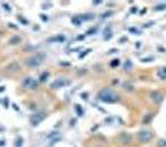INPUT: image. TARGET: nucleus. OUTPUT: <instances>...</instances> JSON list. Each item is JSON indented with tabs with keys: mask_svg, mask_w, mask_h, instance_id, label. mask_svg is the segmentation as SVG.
Segmentation results:
<instances>
[{
	"mask_svg": "<svg viewBox=\"0 0 166 147\" xmlns=\"http://www.w3.org/2000/svg\"><path fill=\"white\" fill-rule=\"evenodd\" d=\"M2 6H4V7L6 8V10H7V11H10V10H11L10 7H9V5H7V4H2Z\"/></svg>",
	"mask_w": 166,
	"mask_h": 147,
	"instance_id": "9b49d317",
	"label": "nucleus"
},
{
	"mask_svg": "<svg viewBox=\"0 0 166 147\" xmlns=\"http://www.w3.org/2000/svg\"><path fill=\"white\" fill-rule=\"evenodd\" d=\"M10 44H17L18 42H20V38L19 37H17V35H14L12 38L10 39Z\"/></svg>",
	"mask_w": 166,
	"mask_h": 147,
	"instance_id": "6e6552de",
	"label": "nucleus"
},
{
	"mask_svg": "<svg viewBox=\"0 0 166 147\" xmlns=\"http://www.w3.org/2000/svg\"><path fill=\"white\" fill-rule=\"evenodd\" d=\"M63 40H64V38H63V37H60V35H59V37H55V38H50L49 39V41H63Z\"/></svg>",
	"mask_w": 166,
	"mask_h": 147,
	"instance_id": "1a4fd4ad",
	"label": "nucleus"
},
{
	"mask_svg": "<svg viewBox=\"0 0 166 147\" xmlns=\"http://www.w3.org/2000/svg\"><path fill=\"white\" fill-rule=\"evenodd\" d=\"M49 75V74H48V72H45V73H43V74H42V75L40 76V81L41 82H44V81H45V79H47V76Z\"/></svg>",
	"mask_w": 166,
	"mask_h": 147,
	"instance_id": "9d476101",
	"label": "nucleus"
},
{
	"mask_svg": "<svg viewBox=\"0 0 166 147\" xmlns=\"http://www.w3.org/2000/svg\"><path fill=\"white\" fill-rule=\"evenodd\" d=\"M69 81L64 78H59V79L54 80L53 82L51 83V87L52 89H60V87H63V86L68 85Z\"/></svg>",
	"mask_w": 166,
	"mask_h": 147,
	"instance_id": "39448f33",
	"label": "nucleus"
},
{
	"mask_svg": "<svg viewBox=\"0 0 166 147\" xmlns=\"http://www.w3.org/2000/svg\"><path fill=\"white\" fill-rule=\"evenodd\" d=\"M43 118H44V114H34L33 116L31 117V123H32V125L36 126V125H38Z\"/></svg>",
	"mask_w": 166,
	"mask_h": 147,
	"instance_id": "423d86ee",
	"label": "nucleus"
},
{
	"mask_svg": "<svg viewBox=\"0 0 166 147\" xmlns=\"http://www.w3.org/2000/svg\"><path fill=\"white\" fill-rule=\"evenodd\" d=\"M22 85H23L24 87L29 89V90L37 89L38 81H36L33 78H30V76H29V78H26V79H23V81H22Z\"/></svg>",
	"mask_w": 166,
	"mask_h": 147,
	"instance_id": "7ed1b4c3",
	"label": "nucleus"
},
{
	"mask_svg": "<svg viewBox=\"0 0 166 147\" xmlns=\"http://www.w3.org/2000/svg\"><path fill=\"white\" fill-rule=\"evenodd\" d=\"M137 137H139V139L143 143H147L149 140H152L153 138V134L149 132V130H142V132H139L137 134Z\"/></svg>",
	"mask_w": 166,
	"mask_h": 147,
	"instance_id": "20e7f679",
	"label": "nucleus"
},
{
	"mask_svg": "<svg viewBox=\"0 0 166 147\" xmlns=\"http://www.w3.org/2000/svg\"><path fill=\"white\" fill-rule=\"evenodd\" d=\"M20 69V65H19V63L18 62H11L10 64L7 66V70H9V71L14 72V71H17V70H19Z\"/></svg>",
	"mask_w": 166,
	"mask_h": 147,
	"instance_id": "0eeeda50",
	"label": "nucleus"
},
{
	"mask_svg": "<svg viewBox=\"0 0 166 147\" xmlns=\"http://www.w3.org/2000/svg\"><path fill=\"white\" fill-rule=\"evenodd\" d=\"M99 97L101 101L103 102H106V103H115L117 100H119V96L116 94L113 90H110V89H104L102 90L100 94H99Z\"/></svg>",
	"mask_w": 166,
	"mask_h": 147,
	"instance_id": "f257e3e1",
	"label": "nucleus"
},
{
	"mask_svg": "<svg viewBox=\"0 0 166 147\" xmlns=\"http://www.w3.org/2000/svg\"><path fill=\"white\" fill-rule=\"evenodd\" d=\"M14 109H19L17 107V105H16V104H14Z\"/></svg>",
	"mask_w": 166,
	"mask_h": 147,
	"instance_id": "ddd939ff",
	"label": "nucleus"
},
{
	"mask_svg": "<svg viewBox=\"0 0 166 147\" xmlns=\"http://www.w3.org/2000/svg\"><path fill=\"white\" fill-rule=\"evenodd\" d=\"M4 90H5V86H1V87H0V92H2Z\"/></svg>",
	"mask_w": 166,
	"mask_h": 147,
	"instance_id": "f8f14e48",
	"label": "nucleus"
},
{
	"mask_svg": "<svg viewBox=\"0 0 166 147\" xmlns=\"http://www.w3.org/2000/svg\"><path fill=\"white\" fill-rule=\"evenodd\" d=\"M43 59H44V54H41V53L34 54L27 60V65L30 66V68H36V66L41 64V62L43 61Z\"/></svg>",
	"mask_w": 166,
	"mask_h": 147,
	"instance_id": "f03ea898",
	"label": "nucleus"
}]
</instances>
